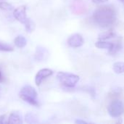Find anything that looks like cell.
<instances>
[{
  "label": "cell",
  "mask_w": 124,
  "mask_h": 124,
  "mask_svg": "<svg viewBox=\"0 0 124 124\" xmlns=\"http://www.w3.org/2000/svg\"><path fill=\"white\" fill-rule=\"evenodd\" d=\"M7 124H23V119L20 115L17 113H12L7 121Z\"/></svg>",
  "instance_id": "ba28073f"
},
{
  "label": "cell",
  "mask_w": 124,
  "mask_h": 124,
  "mask_svg": "<svg viewBox=\"0 0 124 124\" xmlns=\"http://www.w3.org/2000/svg\"><path fill=\"white\" fill-rule=\"evenodd\" d=\"M45 52L46 50L44 49V48H41V46H38L36 52L35 53V59L38 61H41L44 59V55H45Z\"/></svg>",
  "instance_id": "4fadbf2b"
},
{
  "label": "cell",
  "mask_w": 124,
  "mask_h": 124,
  "mask_svg": "<svg viewBox=\"0 0 124 124\" xmlns=\"http://www.w3.org/2000/svg\"><path fill=\"white\" fill-rule=\"evenodd\" d=\"M25 122L28 124H33V123H36L37 121V118H36V116L32 114V113H28L25 115Z\"/></svg>",
  "instance_id": "e0dca14e"
},
{
  "label": "cell",
  "mask_w": 124,
  "mask_h": 124,
  "mask_svg": "<svg viewBox=\"0 0 124 124\" xmlns=\"http://www.w3.org/2000/svg\"><path fill=\"white\" fill-rule=\"evenodd\" d=\"M113 70L118 73H124V62H117L113 64Z\"/></svg>",
  "instance_id": "9a60e30c"
},
{
  "label": "cell",
  "mask_w": 124,
  "mask_h": 124,
  "mask_svg": "<svg viewBox=\"0 0 124 124\" xmlns=\"http://www.w3.org/2000/svg\"><path fill=\"white\" fill-rule=\"evenodd\" d=\"M52 74H53V71L49 68H43V69L39 70L35 77V83H36V86H40L42 81L45 78L51 76Z\"/></svg>",
  "instance_id": "8992f818"
},
{
  "label": "cell",
  "mask_w": 124,
  "mask_h": 124,
  "mask_svg": "<svg viewBox=\"0 0 124 124\" xmlns=\"http://www.w3.org/2000/svg\"><path fill=\"white\" fill-rule=\"evenodd\" d=\"M121 48H122V42L118 40L116 42H113V46L112 49L108 51V52L110 54H114L117 53L118 52H119Z\"/></svg>",
  "instance_id": "7c38bea8"
},
{
  "label": "cell",
  "mask_w": 124,
  "mask_h": 124,
  "mask_svg": "<svg viewBox=\"0 0 124 124\" xmlns=\"http://www.w3.org/2000/svg\"><path fill=\"white\" fill-rule=\"evenodd\" d=\"M5 118H6V116L5 115H2L0 116V124H6L7 121H5Z\"/></svg>",
  "instance_id": "ffe728a7"
},
{
  "label": "cell",
  "mask_w": 124,
  "mask_h": 124,
  "mask_svg": "<svg viewBox=\"0 0 124 124\" xmlns=\"http://www.w3.org/2000/svg\"><path fill=\"white\" fill-rule=\"evenodd\" d=\"M13 16L18 22L24 24L28 20L26 15V6L22 5L15 8L13 11Z\"/></svg>",
  "instance_id": "5b68a950"
},
{
  "label": "cell",
  "mask_w": 124,
  "mask_h": 124,
  "mask_svg": "<svg viewBox=\"0 0 124 124\" xmlns=\"http://www.w3.org/2000/svg\"><path fill=\"white\" fill-rule=\"evenodd\" d=\"M75 123H76V124H87V122H86V121H83V120H81V119L76 120V121H75Z\"/></svg>",
  "instance_id": "7402d4cb"
},
{
  "label": "cell",
  "mask_w": 124,
  "mask_h": 124,
  "mask_svg": "<svg viewBox=\"0 0 124 124\" xmlns=\"http://www.w3.org/2000/svg\"><path fill=\"white\" fill-rule=\"evenodd\" d=\"M116 36V31H115L114 30H113V29H110V30H108V31L101 33L99 35L98 39H99V40L106 41V40L110 39H111V38H114Z\"/></svg>",
  "instance_id": "9c48e42d"
},
{
  "label": "cell",
  "mask_w": 124,
  "mask_h": 124,
  "mask_svg": "<svg viewBox=\"0 0 124 124\" xmlns=\"http://www.w3.org/2000/svg\"><path fill=\"white\" fill-rule=\"evenodd\" d=\"M67 43L68 46H70V47L78 48L84 44V39L81 34L74 33L68 38Z\"/></svg>",
  "instance_id": "52a82bcc"
},
{
  "label": "cell",
  "mask_w": 124,
  "mask_h": 124,
  "mask_svg": "<svg viewBox=\"0 0 124 124\" xmlns=\"http://www.w3.org/2000/svg\"><path fill=\"white\" fill-rule=\"evenodd\" d=\"M116 19V11L111 5L98 7L93 13L94 21L102 28H108L113 25Z\"/></svg>",
  "instance_id": "6da1fadb"
},
{
  "label": "cell",
  "mask_w": 124,
  "mask_h": 124,
  "mask_svg": "<svg viewBox=\"0 0 124 124\" xmlns=\"http://www.w3.org/2000/svg\"><path fill=\"white\" fill-rule=\"evenodd\" d=\"M14 44L18 48H23L27 44V40L23 36H17L14 39Z\"/></svg>",
  "instance_id": "30bf717a"
},
{
  "label": "cell",
  "mask_w": 124,
  "mask_h": 124,
  "mask_svg": "<svg viewBox=\"0 0 124 124\" xmlns=\"http://www.w3.org/2000/svg\"><path fill=\"white\" fill-rule=\"evenodd\" d=\"M108 111L111 117L118 118L124 113V104L121 100H113L108 105Z\"/></svg>",
  "instance_id": "277c9868"
},
{
  "label": "cell",
  "mask_w": 124,
  "mask_h": 124,
  "mask_svg": "<svg viewBox=\"0 0 124 124\" xmlns=\"http://www.w3.org/2000/svg\"><path fill=\"white\" fill-rule=\"evenodd\" d=\"M0 9H2V10L9 11V10H12L13 9V7H12V5H11L8 2L0 1Z\"/></svg>",
  "instance_id": "ac0fdd59"
},
{
  "label": "cell",
  "mask_w": 124,
  "mask_h": 124,
  "mask_svg": "<svg viewBox=\"0 0 124 124\" xmlns=\"http://www.w3.org/2000/svg\"><path fill=\"white\" fill-rule=\"evenodd\" d=\"M25 25V31L28 32V33H32L34 29H35V23L34 22L30 19V18H28V20H26V22L24 23Z\"/></svg>",
  "instance_id": "5bb4252c"
},
{
  "label": "cell",
  "mask_w": 124,
  "mask_h": 124,
  "mask_svg": "<svg viewBox=\"0 0 124 124\" xmlns=\"http://www.w3.org/2000/svg\"><path fill=\"white\" fill-rule=\"evenodd\" d=\"M95 46L100 49H108L109 50H110L113 46V42H109V41L99 40L98 41H97L95 43Z\"/></svg>",
  "instance_id": "8fae6325"
},
{
  "label": "cell",
  "mask_w": 124,
  "mask_h": 124,
  "mask_svg": "<svg viewBox=\"0 0 124 124\" xmlns=\"http://www.w3.org/2000/svg\"><path fill=\"white\" fill-rule=\"evenodd\" d=\"M92 1L95 4H102V3L108 1V0H92Z\"/></svg>",
  "instance_id": "44dd1931"
},
{
  "label": "cell",
  "mask_w": 124,
  "mask_h": 124,
  "mask_svg": "<svg viewBox=\"0 0 124 124\" xmlns=\"http://www.w3.org/2000/svg\"><path fill=\"white\" fill-rule=\"evenodd\" d=\"M57 78L62 85L68 88L74 87L79 81L78 76L66 72H59L57 74Z\"/></svg>",
  "instance_id": "3957f363"
},
{
  "label": "cell",
  "mask_w": 124,
  "mask_h": 124,
  "mask_svg": "<svg viewBox=\"0 0 124 124\" xmlns=\"http://www.w3.org/2000/svg\"><path fill=\"white\" fill-rule=\"evenodd\" d=\"M19 97L21 100L31 105L36 107L39 106V102L38 101V93L31 86L26 85L23 86L19 92Z\"/></svg>",
  "instance_id": "7a4b0ae2"
},
{
  "label": "cell",
  "mask_w": 124,
  "mask_h": 124,
  "mask_svg": "<svg viewBox=\"0 0 124 124\" xmlns=\"http://www.w3.org/2000/svg\"><path fill=\"white\" fill-rule=\"evenodd\" d=\"M120 1H121V2H122V3L124 4V0H120Z\"/></svg>",
  "instance_id": "603a6c76"
},
{
  "label": "cell",
  "mask_w": 124,
  "mask_h": 124,
  "mask_svg": "<svg viewBox=\"0 0 124 124\" xmlns=\"http://www.w3.org/2000/svg\"><path fill=\"white\" fill-rule=\"evenodd\" d=\"M14 48L11 45L0 41V52H12Z\"/></svg>",
  "instance_id": "2e32d148"
},
{
  "label": "cell",
  "mask_w": 124,
  "mask_h": 124,
  "mask_svg": "<svg viewBox=\"0 0 124 124\" xmlns=\"http://www.w3.org/2000/svg\"><path fill=\"white\" fill-rule=\"evenodd\" d=\"M5 80H6L5 77H4V74L2 73L1 69L0 68V83H4L5 81Z\"/></svg>",
  "instance_id": "d6986e66"
}]
</instances>
